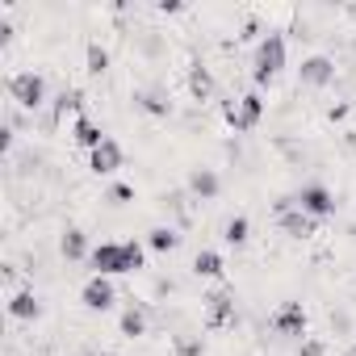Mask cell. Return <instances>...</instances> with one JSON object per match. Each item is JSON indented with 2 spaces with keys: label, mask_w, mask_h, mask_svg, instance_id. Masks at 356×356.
<instances>
[{
  "label": "cell",
  "mask_w": 356,
  "mask_h": 356,
  "mask_svg": "<svg viewBox=\"0 0 356 356\" xmlns=\"http://www.w3.org/2000/svg\"><path fill=\"white\" fill-rule=\"evenodd\" d=\"M92 277H122V273H138L143 268V243L126 239V243H97L92 256Z\"/></svg>",
  "instance_id": "1"
},
{
  "label": "cell",
  "mask_w": 356,
  "mask_h": 356,
  "mask_svg": "<svg viewBox=\"0 0 356 356\" xmlns=\"http://www.w3.org/2000/svg\"><path fill=\"white\" fill-rule=\"evenodd\" d=\"M281 67H285V38H281V34H268V38L260 42V51H256V72H252V80H256V84H273Z\"/></svg>",
  "instance_id": "2"
},
{
  "label": "cell",
  "mask_w": 356,
  "mask_h": 356,
  "mask_svg": "<svg viewBox=\"0 0 356 356\" xmlns=\"http://www.w3.org/2000/svg\"><path fill=\"white\" fill-rule=\"evenodd\" d=\"M9 97L22 109H38L47 101V80L38 72H17V76H9Z\"/></svg>",
  "instance_id": "3"
},
{
  "label": "cell",
  "mask_w": 356,
  "mask_h": 356,
  "mask_svg": "<svg viewBox=\"0 0 356 356\" xmlns=\"http://www.w3.org/2000/svg\"><path fill=\"white\" fill-rule=\"evenodd\" d=\"M222 113H227V122H231L235 130H252V126L264 118V97H260V92H248V97H239L235 105L227 101Z\"/></svg>",
  "instance_id": "4"
},
{
  "label": "cell",
  "mask_w": 356,
  "mask_h": 356,
  "mask_svg": "<svg viewBox=\"0 0 356 356\" xmlns=\"http://www.w3.org/2000/svg\"><path fill=\"white\" fill-rule=\"evenodd\" d=\"M293 202H298V210L310 214L314 222L335 214V197H331V189H323V185H302V193H298Z\"/></svg>",
  "instance_id": "5"
},
{
  "label": "cell",
  "mask_w": 356,
  "mask_h": 356,
  "mask_svg": "<svg viewBox=\"0 0 356 356\" xmlns=\"http://www.w3.org/2000/svg\"><path fill=\"white\" fill-rule=\"evenodd\" d=\"M273 331L289 335V339H306V310H302V302H285L273 314Z\"/></svg>",
  "instance_id": "6"
},
{
  "label": "cell",
  "mask_w": 356,
  "mask_h": 356,
  "mask_svg": "<svg viewBox=\"0 0 356 356\" xmlns=\"http://www.w3.org/2000/svg\"><path fill=\"white\" fill-rule=\"evenodd\" d=\"M298 80H302L306 88H327V84L335 80V63H331L327 55H310V59H302Z\"/></svg>",
  "instance_id": "7"
},
{
  "label": "cell",
  "mask_w": 356,
  "mask_h": 356,
  "mask_svg": "<svg viewBox=\"0 0 356 356\" xmlns=\"http://www.w3.org/2000/svg\"><path fill=\"white\" fill-rule=\"evenodd\" d=\"M206 323L210 327H231L235 323V293L231 289H218L206 298Z\"/></svg>",
  "instance_id": "8"
},
{
  "label": "cell",
  "mask_w": 356,
  "mask_h": 356,
  "mask_svg": "<svg viewBox=\"0 0 356 356\" xmlns=\"http://www.w3.org/2000/svg\"><path fill=\"white\" fill-rule=\"evenodd\" d=\"M80 298H84L88 310H109V306H113V285H109V277H88L84 289H80Z\"/></svg>",
  "instance_id": "9"
},
{
  "label": "cell",
  "mask_w": 356,
  "mask_h": 356,
  "mask_svg": "<svg viewBox=\"0 0 356 356\" xmlns=\"http://www.w3.org/2000/svg\"><path fill=\"white\" fill-rule=\"evenodd\" d=\"M88 163H92V172H97V176H113V172L122 168V147H118L113 138H105V143L92 151V159H88Z\"/></svg>",
  "instance_id": "10"
},
{
  "label": "cell",
  "mask_w": 356,
  "mask_h": 356,
  "mask_svg": "<svg viewBox=\"0 0 356 356\" xmlns=\"http://www.w3.org/2000/svg\"><path fill=\"white\" fill-rule=\"evenodd\" d=\"M277 227H281L289 239H310V235H314V218H310V214H302L298 206H293V210H285V214H277Z\"/></svg>",
  "instance_id": "11"
},
{
  "label": "cell",
  "mask_w": 356,
  "mask_h": 356,
  "mask_svg": "<svg viewBox=\"0 0 356 356\" xmlns=\"http://www.w3.org/2000/svg\"><path fill=\"white\" fill-rule=\"evenodd\" d=\"M72 138H76L80 147H88V151H97V147H101V143H105L109 134H101V126H97L92 118H84V113H80V118H76V126H72Z\"/></svg>",
  "instance_id": "12"
},
{
  "label": "cell",
  "mask_w": 356,
  "mask_h": 356,
  "mask_svg": "<svg viewBox=\"0 0 356 356\" xmlns=\"http://www.w3.org/2000/svg\"><path fill=\"white\" fill-rule=\"evenodd\" d=\"M9 314H13V318H22V323H30V318H38V314H42V302H38L30 289H22V293H13V302H9Z\"/></svg>",
  "instance_id": "13"
},
{
  "label": "cell",
  "mask_w": 356,
  "mask_h": 356,
  "mask_svg": "<svg viewBox=\"0 0 356 356\" xmlns=\"http://www.w3.org/2000/svg\"><path fill=\"white\" fill-rule=\"evenodd\" d=\"M189 189H193L197 197H218V189H222V185H218V172H214V168H197V172L189 176Z\"/></svg>",
  "instance_id": "14"
},
{
  "label": "cell",
  "mask_w": 356,
  "mask_h": 356,
  "mask_svg": "<svg viewBox=\"0 0 356 356\" xmlns=\"http://www.w3.org/2000/svg\"><path fill=\"white\" fill-rule=\"evenodd\" d=\"M59 252H63V260H84V256H92L88 252V239H84V231H63V239H59Z\"/></svg>",
  "instance_id": "15"
},
{
  "label": "cell",
  "mask_w": 356,
  "mask_h": 356,
  "mask_svg": "<svg viewBox=\"0 0 356 356\" xmlns=\"http://www.w3.org/2000/svg\"><path fill=\"white\" fill-rule=\"evenodd\" d=\"M134 105H138L143 113H151V118H168V113H172V105H168L163 97H155V92H134Z\"/></svg>",
  "instance_id": "16"
},
{
  "label": "cell",
  "mask_w": 356,
  "mask_h": 356,
  "mask_svg": "<svg viewBox=\"0 0 356 356\" xmlns=\"http://www.w3.org/2000/svg\"><path fill=\"white\" fill-rule=\"evenodd\" d=\"M193 273H197V277H222V256H218V252H197Z\"/></svg>",
  "instance_id": "17"
},
{
  "label": "cell",
  "mask_w": 356,
  "mask_h": 356,
  "mask_svg": "<svg viewBox=\"0 0 356 356\" xmlns=\"http://www.w3.org/2000/svg\"><path fill=\"white\" fill-rule=\"evenodd\" d=\"M147 243H151L155 252H176V243H181V235H176L172 227H155V231L147 235Z\"/></svg>",
  "instance_id": "18"
},
{
  "label": "cell",
  "mask_w": 356,
  "mask_h": 356,
  "mask_svg": "<svg viewBox=\"0 0 356 356\" xmlns=\"http://www.w3.org/2000/svg\"><path fill=\"white\" fill-rule=\"evenodd\" d=\"M248 231H252V227H248V218L239 214V218H231V222H227V231H222V239H227L231 248H243V243H248Z\"/></svg>",
  "instance_id": "19"
},
{
  "label": "cell",
  "mask_w": 356,
  "mask_h": 356,
  "mask_svg": "<svg viewBox=\"0 0 356 356\" xmlns=\"http://www.w3.org/2000/svg\"><path fill=\"white\" fill-rule=\"evenodd\" d=\"M143 331H147V314H143L138 306H130V310L122 314V335L134 339V335H143Z\"/></svg>",
  "instance_id": "20"
},
{
  "label": "cell",
  "mask_w": 356,
  "mask_h": 356,
  "mask_svg": "<svg viewBox=\"0 0 356 356\" xmlns=\"http://www.w3.org/2000/svg\"><path fill=\"white\" fill-rule=\"evenodd\" d=\"M189 88H193V97H202V101H206V97L214 92V76H210L206 67H193V76H189Z\"/></svg>",
  "instance_id": "21"
},
{
  "label": "cell",
  "mask_w": 356,
  "mask_h": 356,
  "mask_svg": "<svg viewBox=\"0 0 356 356\" xmlns=\"http://www.w3.org/2000/svg\"><path fill=\"white\" fill-rule=\"evenodd\" d=\"M105 67H109V51H105L101 42H88V72H92V76H101Z\"/></svg>",
  "instance_id": "22"
},
{
  "label": "cell",
  "mask_w": 356,
  "mask_h": 356,
  "mask_svg": "<svg viewBox=\"0 0 356 356\" xmlns=\"http://www.w3.org/2000/svg\"><path fill=\"white\" fill-rule=\"evenodd\" d=\"M206 348H202V339H181L176 343V356H202Z\"/></svg>",
  "instance_id": "23"
},
{
  "label": "cell",
  "mask_w": 356,
  "mask_h": 356,
  "mask_svg": "<svg viewBox=\"0 0 356 356\" xmlns=\"http://www.w3.org/2000/svg\"><path fill=\"white\" fill-rule=\"evenodd\" d=\"M302 356H323V343L318 339H302Z\"/></svg>",
  "instance_id": "24"
},
{
  "label": "cell",
  "mask_w": 356,
  "mask_h": 356,
  "mask_svg": "<svg viewBox=\"0 0 356 356\" xmlns=\"http://www.w3.org/2000/svg\"><path fill=\"white\" fill-rule=\"evenodd\" d=\"M109 197H113V202H126V197H134V189H130V185H113Z\"/></svg>",
  "instance_id": "25"
},
{
  "label": "cell",
  "mask_w": 356,
  "mask_h": 356,
  "mask_svg": "<svg viewBox=\"0 0 356 356\" xmlns=\"http://www.w3.org/2000/svg\"><path fill=\"white\" fill-rule=\"evenodd\" d=\"M105 356H113V352H105Z\"/></svg>",
  "instance_id": "26"
}]
</instances>
